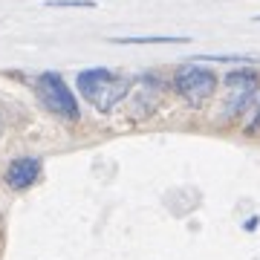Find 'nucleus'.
<instances>
[{
	"label": "nucleus",
	"instance_id": "7ed1b4c3",
	"mask_svg": "<svg viewBox=\"0 0 260 260\" xmlns=\"http://www.w3.org/2000/svg\"><path fill=\"white\" fill-rule=\"evenodd\" d=\"M174 90L185 99L191 107H203L211 93L217 90V75L208 67H197V64H182L174 73Z\"/></svg>",
	"mask_w": 260,
	"mask_h": 260
},
{
	"label": "nucleus",
	"instance_id": "f03ea898",
	"mask_svg": "<svg viewBox=\"0 0 260 260\" xmlns=\"http://www.w3.org/2000/svg\"><path fill=\"white\" fill-rule=\"evenodd\" d=\"M35 90H38L41 104H44L49 113H55L58 119H64V121H78V116H81L78 99H75V93L70 90V84L64 81L61 73H55V70L41 73L38 81H35Z\"/></svg>",
	"mask_w": 260,
	"mask_h": 260
},
{
	"label": "nucleus",
	"instance_id": "f257e3e1",
	"mask_svg": "<svg viewBox=\"0 0 260 260\" xmlns=\"http://www.w3.org/2000/svg\"><path fill=\"white\" fill-rule=\"evenodd\" d=\"M75 87L99 113H110L121 99L130 95V78L113 73L107 67H90L75 75Z\"/></svg>",
	"mask_w": 260,
	"mask_h": 260
},
{
	"label": "nucleus",
	"instance_id": "9b49d317",
	"mask_svg": "<svg viewBox=\"0 0 260 260\" xmlns=\"http://www.w3.org/2000/svg\"><path fill=\"white\" fill-rule=\"evenodd\" d=\"M0 130H3V121H0Z\"/></svg>",
	"mask_w": 260,
	"mask_h": 260
},
{
	"label": "nucleus",
	"instance_id": "1a4fd4ad",
	"mask_svg": "<svg viewBox=\"0 0 260 260\" xmlns=\"http://www.w3.org/2000/svg\"><path fill=\"white\" fill-rule=\"evenodd\" d=\"M44 6L49 9H95V0H44Z\"/></svg>",
	"mask_w": 260,
	"mask_h": 260
},
{
	"label": "nucleus",
	"instance_id": "39448f33",
	"mask_svg": "<svg viewBox=\"0 0 260 260\" xmlns=\"http://www.w3.org/2000/svg\"><path fill=\"white\" fill-rule=\"evenodd\" d=\"M38 177H41V159L38 156L12 159L9 168H6V174H3V179H6V185H9L12 191H23V188L35 185Z\"/></svg>",
	"mask_w": 260,
	"mask_h": 260
},
{
	"label": "nucleus",
	"instance_id": "423d86ee",
	"mask_svg": "<svg viewBox=\"0 0 260 260\" xmlns=\"http://www.w3.org/2000/svg\"><path fill=\"white\" fill-rule=\"evenodd\" d=\"M159 90H162V81H159L156 75H150V73L142 75L139 81H136V99H133L130 113L133 116H150L159 104Z\"/></svg>",
	"mask_w": 260,
	"mask_h": 260
},
{
	"label": "nucleus",
	"instance_id": "0eeeda50",
	"mask_svg": "<svg viewBox=\"0 0 260 260\" xmlns=\"http://www.w3.org/2000/svg\"><path fill=\"white\" fill-rule=\"evenodd\" d=\"M110 44L127 47V44H188L185 35H130V38H110Z\"/></svg>",
	"mask_w": 260,
	"mask_h": 260
},
{
	"label": "nucleus",
	"instance_id": "6e6552de",
	"mask_svg": "<svg viewBox=\"0 0 260 260\" xmlns=\"http://www.w3.org/2000/svg\"><path fill=\"white\" fill-rule=\"evenodd\" d=\"M194 61H205V64H254L257 58L246 55V52H205V55H197Z\"/></svg>",
	"mask_w": 260,
	"mask_h": 260
},
{
	"label": "nucleus",
	"instance_id": "20e7f679",
	"mask_svg": "<svg viewBox=\"0 0 260 260\" xmlns=\"http://www.w3.org/2000/svg\"><path fill=\"white\" fill-rule=\"evenodd\" d=\"M225 84L232 93H229V104H225L223 113L229 119H234L249 107L254 93H257V73L254 70H234V73L225 75Z\"/></svg>",
	"mask_w": 260,
	"mask_h": 260
},
{
	"label": "nucleus",
	"instance_id": "9d476101",
	"mask_svg": "<svg viewBox=\"0 0 260 260\" xmlns=\"http://www.w3.org/2000/svg\"><path fill=\"white\" fill-rule=\"evenodd\" d=\"M257 130H260V104H257V110H254V119L246 124V133H249V136L251 133H257Z\"/></svg>",
	"mask_w": 260,
	"mask_h": 260
},
{
	"label": "nucleus",
	"instance_id": "f8f14e48",
	"mask_svg": "<svg viewBox=\"0 0 260 260\" xmlns=\"http://www.w3.org/2000/svg\"><path fill=\"white\" fill-rule=\"evenodd\" d=\"M254 20H257V23H260V18H254Z\"/></svg>",
	"mask_w": 260,
	"mask_h": 260
}]
</instances>
